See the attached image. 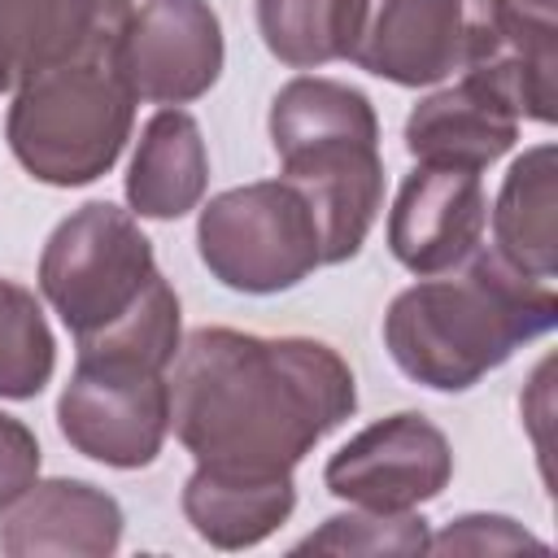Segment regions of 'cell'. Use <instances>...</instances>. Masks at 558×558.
Returning a JSON list of instances; mask_svg holds the SVG:
<instances>
[{"mask_svg":"<svg viewBox=\"0 0 558 558\" xmlns=\"http://www.w3.org/2000/svg\"><path fill=\"white\" fill-rule=\"evenodd\" d=\"M170 427L196 466L292 475L357 410L349 362L310 336L196 327L166 371Z\"/></svg>","mask_w":558,"mask_h":558,"instance_id":"1","label":"cell"},{"mask_svg":"<svg viewBox=\"0 0 558 558\" xmlns=\"http://www.w3.org/2000/svg\"><path fill=\"white\" fill-rule=\"evenodd\" d=\"M39 292L78 344V357L170 371L183 327L179 292L157 270L153 240L131 209L87 201L61 218L39 253Z\"/></svg>","mask_w":558,"mask_h":558,"instance_id":"2","label":"cell"},{"mask_svg":"<svg viewBox=\"0 0 558 558\" xmlns=\"http://www.w3.org/2000/svg\"><path fill=\"white\" fill-rule=\"evenodd\" d=\"M558 292L506 266L493 248L397 292L384 314V349L397 371L432 392H466L514 349L549 336Z\"/></svg>","mask_w":558,"mask_h":558,"instance_id":"3","label":"cell"},{"mask_svg":"<svg viewBox=\"0 0 558 558\" xmlns=\"http://www.w3.org/2000/svg\"><path fill=\"white\" fill-rule=\"evenodd\" d=\"M270 144L283 166L279 179L301 187L318 218L323 266L357 257L384 209L379 118L371 96L340 78L296 74L270 100Z\"/></svg>","mask_w":558,"mask_h":558,"instance_id":"4","label":"cell"},{"mask_svg":"<svg viewBox=\"0 0 558 558\" xmlns=\"http://www.w3.org/2000/svg\"><path fill=\"white\" fill-rule=\"evenodd\" d=\"M135 126V96L113 61L61 65L13 92L4 140L48 187H83L113 170Z\"/></svg>","mask_w":558,"mask_h":558,"instance_id":"5","label":"cell"},{"mask_svg":"<svg viewBox=\"0 0 558 558\" xmlns=\"http://www.w3.org/2000/svg\"><path fill=\"white\" fill-rule=\"evenodd\" d=\"M196 253L205 270L244 296L288 292L323 266V235L310 201L288 179L227 187L201 205Z\"/></svg>","mask_w":558,"mask_h":558,"instance_id":"6","label":"cell"},{"mask_svg":"<svg viewBox=\"0 0 558 558\" xmlns=\"http://www.w3.org/2000/svg\"><path fill=\"white\" fill-rule=\"evenodd\" d=\"M493 48L488 0H366L349 61L397 87H432Z\"/></svg>","mask_w":558,"mask_h":558,"instance_id":"7","label":"cell"},{"mask_svg":"<svg viewBox=\"0 0 558 558\" xmlns=\"http://www.w3.org/2000/svg\"><path fill=\"white\" fill-rule=\"evenodd\" d=\"M57 427L74 453L100 466L140 471L157 462L170 432L166 371L78 357L57 397Z\"/></svg>","mask_w":558,"mask_h":558,"instance_id":"8","label":"cell"},{"mask_svg":"<svg viewBox=\"0 0 558 558\" xmlns=\"http://www.w3.org/2000/svg\"><path fill=\"white\" fill-rule=\"evenodd\" d=\"M449 480V436L414 410L362 427L323 466L327 493L362 510H418L423 501H436Z\"/></svg>","mask_w":558,"mask_h":558,"instance_id":"9","label":"cell"},{"mask_svg":"<svg viewBox=\"0 0 558 558\" xmlns=\"http://www.w3.org/2000/svg\"><path fill=\"white\" fill-rule=\"evenodd\" d=\"M222 61V22L209 0H148L113 48V70L131 96L166 109L201 100L218 83Z\"/></svg>","mask_w":558,"mask_h":558,"instance_id":"10","label":"cell"},{"mask_svg":"<svg viewBox=\"0 0 558 558\" xmlns=\"http://www.w3.org/2000/svg\"><path fill=\"white\" fill-rule=\"evenodd\" d=\"M131 13V0H0V96L61 65L113 61Z\"/></svg>","mask_w":558,"mask_h":558,"instance_id":"11","label":"cell"},{"mask_svg":"<svg viewBox=\"0 0 558 558\" xmlns=\"http://www.w3.org/2000/svg\"><path fill=\"white\" fill-rule=\"evenodd\" d=\"M488 227L480 174L449 166H414L388 209V248L410 275H440L466 262Z\"/></svg>","mask_w":558,"mask_h":558,"instance_id":"12","label":"cell"},{"mask_svg":"<svg viewBox=\"0 0 558 558\" xmlns=\"http://www.w3.org/2000/svg\"><path fill=\"white\" fill-rule=\"evenodd\" d=\"M122 506L87 480H35L22 501L9 506L0 523V554L39 558V554H78L109 558L122 545Z\"/></svg>","mask_w":558,"mask_h":558,"instance_id":"13","label":"cell"},{"mask_svg":"<svg viewBox=\"0 0 558 558\" xmlns=\"http://www.w3.org/2000/svg\"><path fill=\"white\" fill-rule=\"evenodd\" d=\"M519 140V118L510 105L475 74H462L453 87L423 96L405 118V153L418 166L449 170H488Z\"/></svg>","mask_w":558,"mask_h":558,"instance_id":"14","label":"cell"},{"mask_svg":"<svg viewBox=\"0 0 558 558\" xmlns=\"http://www.w3.org/2000/svg\"><path fill=\"white\" fill-rule=\"evenodd\" d=\"M209 187V153L201 122L183 109H161L144 122L131 170H126V205L135 218L174 222L201 205Z\"/></svg>","mask_w":558,"mask_h":558,"instance_id":"15","label":"cell"},{"mask_svg":"<svg viewBox=\"0 0 558 558\" xmlns=\"http://www.w3.org/2000/svg\"><path fill=\"white\" fill-rule=\"evenodd\" d=\"M296 510L292 475H227L196 466L183 484V519L214 549H253Z\"/></svg>","mask_w":558,"mask_h":558,"instance_id":"16","label":"cell"},{"mask_svg":"<svg viewBox=\"0 0 558 558\" xmlns=\"http://www.w3.org/2000/svg\"><path fill=\"white\" fill-rule=\"evenodd\" d=\"M554 205H558V148L532 144L523 157H514L493 201V253L506 266L545 283H554L558 275Z\"/></svg>","mask_w":558,"mask_h":558,"instance_id":"17","label":"cell"},{"mask_svg":"<svg viewBox=\"0 0 558 558\" xmlns=\"http://www.w3.org/2000/svg\"><path fill=\"white\" fill-rule=\"evenodd\" d=\"M366 0H257V35L292 70L349 61Z\"/></svg>","mask_w":558,"mask_h":558,"instance_id":"18","label":"cell"},{"mask_svg":"<svg viewBox=\"0 0 558 558\" xmlns=\"http://www.w3.org/2000/svg\"><path fill=\"white\" fill-rule=\"evenodd\" d=\"M57 371V340L31 288L0 279V397L31 401Z\"/></svg>","mask_w":558,"mask_h":558,"instance_id":"19","label":"cell"},{"mask_svg":"<svg viewBox=\"0 0 558 558\" xmlns=\"http://www.w3.org/2000/svg\"><path fill=\"white\" fill-rule=\"evenodd\" d=\"M427 519L414 510H344L323 519L318 532L292 545V554H427Z\"/></svg>","mask_w":558,"mask_h":558,"instance_id":"20","label":"cell"},{"mask_svg":"<svg viewBox=\"0 0 558 558\" xmlns=\"http://www.w3.org/2000/svg\"><path fill=\"white\" fill-rule=\"evenodd\" d=\"M432 554H514V549H545L523 523L506 514H458L436 536H427Z\"/></svg>","mask_w":558,"mask_h":558,"instance_id":"21","label":"cell"},{"mask_svg":"<svg viewBox=\"0 0 558 558\" xmlns=\"http://www.w3.org/2000/svg\"><path fill=\"white\" fill-rule=\"evenodd\" d=\"M39 480V440L35 432L0 410V514L26 497V488Z\"/></svg>","mask_w":558,"mask_h":558,"instance_id":"22","label":"cell"}]
</instances>
